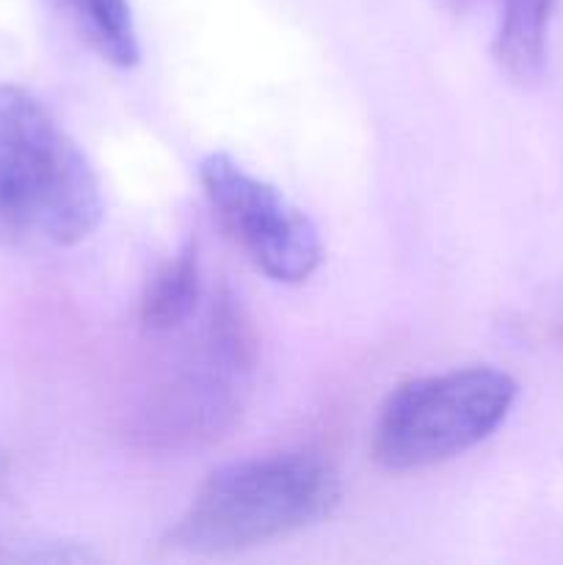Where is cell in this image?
Returning a JSON list of instances; mask_svg holds the SVG:
<instances>
[{"mask_svg":"<svg viewBox=\"0 0 563 565\" xmlns=\"http://www.w3.org/2000/svg\"><path fill=\"white\" fill-rule=\"evenodd\" d=\"M103 215V185L75 138L28 88L0 83V243L70 248Z\"/></svg>","mask_w":563,"mask_h":565,"instance_id":"1","label":"cell"},{"mask_svg":"<svg viewBox=\"0 0 563 565\" xmlns=\"http://www.w3.org/2000/svg\"><path fill=\"white\" fill-rule=\"evenodd\" d=\"M340 500V475L320 452L241 458L199 486L166 544L199 557L237 555L326 522Z\"/></svg>","mask_w":563,"mask_h":565,"instance_id":"2","label":"cell"},{"mask_svg":"<svg viewBox=\"0 0 563 565\" xmlns=\"http://www.w3.org/2000/svg\"><path fill=\"white\" fill-rule=\"evenodd\" d=\"M257 364L248 309L221 287L204 315L196 348L155 386L136 414V436L160 452L213 445L235 425Z\"/></svg>","mask_w":563,"mask_h":565,"instance_id":"3","label":"cell"},{"mask_svg":"<svg viewBox=\"0 0 563 565\" xmlns=\"http://www.w3.org/2000/svg\"><path fill=\"white\" fill-rule=\"evenodd\" d=\"M519 384L491 364L403 381L373 423L375 463L390 472L436 467L484 445L517 403Z\"/></svg>","mask_w":563,"mask_h":565,"instance_id":"4","label":"cell"},{"mask_svg":"<svg viewBox=\"0 0 563 565\" xmlns=\"http://www.w3.org/2000/svg\"><path fill=\"white\" fill-rule=\"evenodd\" d=\"M199 182L248 263L279 285H301L323 259L318 226L276 185L226 152L204 154Z\"/></svg>","mask_w":563,"mask_h":565,"instance_id":"5","label":"cell"},{"mask_svg":"<svg viewBox=\"0 0 563 565\" xmlns=\"http://www.w3.org/2000/svg\"><path fill=\"white\" fill-rule=\"evenodd\" d=\"M557 0H500L491 53L517 83H539L550 61V22Z\"/></svg>","mask_w":563,"mask_h":565,"instance_id":"6","label":"cell"},{"mask_svg":"<svg viewBox=\"0 0 563 565\" xmlns=\"http://www.w3.org/2000/svg\"><path fill=\"white\" fill-rule=\"evenodd\" d=\"M202 298V265L196 241L182 243L174 257L166 259L141 292V326L149 334H169L191 320Z\"/></svg>","mask_w":563,"mask_h":565,"instance_id":"7","label":"cell"},{"mask_svg":"<svg viewBox=\"0 0 563 565\" xmlns=\"http://www.w3.org/2000/svg\"><path fill=\"white\" fill-rule=\"evenodd\" d=\"M75 22L88 47L116 70H132L141 61L136 14L130 0H55Z\"/></svg>","mask_w":563,"mask_h":565,"instance_id":"8","label":"cell"},{"mask_svg":"<svg viewBox=\"0 0 563 565\" xmlns=\"http://www.w3.org/2000/svg\"><path fill=\"white\" fill-rule=\"evenodd\" d=\"M6 486H9V456L0 450V505H3ZM3 557H6V541H3V533H0V561H3Z\"/></svg>","mask_w":563,"mask_h":565,"instance_id":"9","label":"cell"},{"mask_svg":"<svg viewBox=\"0 0 563 565\" xmlns=\"http://www.w3.org/2000/svg\"><path fill=\"white\" fill-rule=\"evenodd\" d=\"M434 3L439 6V9H445L447 14H467L478 0H434Z\"/></svg>","mask_w":563,"mask_h":565,"instance_id":"10","label":"cell"}]
</instances>
